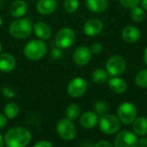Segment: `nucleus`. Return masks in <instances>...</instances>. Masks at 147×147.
<instances>
[{
    "instance_id": "obj_27",
    "label": "nucleus",
    "mask_w": 147,
    "mask_h": 147,
    "mask_svg": "<svg viewBox=\"0 0 147 147\" xmlns=\"http://www.w3.org/2000/svg\"><path fill=\"white\" fill-rule=\"evenodd\" d=\"M79 6L78 0H65L64 8L65 10L68 13H74L78 10Z\"/></svg>"
},
{
    "instance_id": "obj_33",
    "label": "nucleus",
    "mask_w": 147,
    "mask_h": 147,
    "mask_svg": "<svg viewBox=\"0 0 147 147\" xmlns=\"http://www.w3.org/2000/svg\"><path fill=\"white\" fill-rule=\"evenodd\" d=\"M3 95H4L6 97H8V98H11V97H13V96H15V92H14L11 89L8 88V87L3 88Z\"/></svg>"
},
{
    "instance_id": "obj_15",
    "label": "nucleus",
    "mask_w": 147,
    "mask_h": 147,
    "mask_svg": "<svg viewBox=\"0 0 147 147\" xmlns=\"http://www.w3.org/2000/svg\"><path fill=\"white\" fill-rule=\"evenodd\" d=\"M15 57L8 53H0V71L3 72H10L16 67Z\"/></svg>"
},
{
    "instance_id": "obj_4",
    "label": "nucleus",
    "mask_w": 147,
    "mask_h": 147,
    "mask_svg": "<svg viewBox=\"0 0 147 147\" xmlns=\"http://www.w3.org/2000/svg\"><path fill=\"white\" fill-rule=\"evenodd\" d=\"M100 130L106 134H114L121 128V121L114 115L105 114L98 121Z\"/></svg>"
},
{
    "instance_id": "obj_37",
    "label": "nucleus",
    "mask_w": 147,
    "mask_h": 147,
    "mask_svg": "<svg viewBox=\"0 0 147 147\" xmlns=\"http://www.w3.org/2000/svg\"><path fill=\"white\" fill-rule=\"evenodd\" d=\"M141 4H142L143 9L147 10V0H142L141 1Z\"/></svg>"
},
{
    "instance_id": "obj_20",
    "label": "nucleus",
    "mask_w": 147,
    "mask_h": 147,
    "mask_svg": "<svg viewBox=\"0 0 147 147\" xmlns=\"http://www.w3.org/2000/svg\"><path fill=\"white\" fill-rule=\"evenodd\" d=\"M109 86L111 90L116 94H122L127 90V84L126 81L118 77H113L109 80Z\"/></svg>"
},
{
    "instance_id": "obj_14",
    "label": "nucleus",
    "mask_w": 147,
    "mask_h": 147,
    "mask_svg": "<svg viewBox=\"0 0 147 147\" xmlns=\"http://www.w3.org/2000/svg\"><path fill=\"white\" fill-rule=\"evenodd\" d=\"M33 30L35 35L41 40H46L52 35V29L50 26L43 22H36L33 25Z\"/></svg>"
},
{
    "instance_id": "obj_19",
    "label": "nucleus",
    "mask_w": 147,
    "mask_h": 147,
    "mask_svg": "<svg viewBox=\"0 0 147 147\" xmlns=\"http://www.w3.org/2000/svg\"><path fill=\"white\" fill-rule=\"evenodd\" d=\"M85 4L87 9L94 13L104 12L109 6L107 0H86Z\"/></svg>"
},
{
    "instance_id": "obj_32",
    "label": "nucleus",
    "mask_w": 147,
    "mask_h": 147,
    "mask_svg": "<svg viewBox=\"0 0 147 147\" xmlns=\"http://www.w3.org/2000/svg\"><path fill=\"white\" fill-rule=\"evenodd\" d=\"M33 147H53L52 143H50L47 140H40L37 143L34 144Z\"/></svg>"
},
{
    "instance_id": "obj_29",
    "label": "nucleus",
    "mask_w": 147,
    "mask_h": 147,
    "mask_svg": "<svg viewBox=\"0 0 147 147\" xmlns=\"http://www.w3.org/2000/svg\"><path fill=\"white\" fill-rule=\"evenodd\" d=\"M50 56L54 60H59L62 58L63 56V53H62V49L59 48V47H53L52 48L51 52H50Z\"/></svg>"
},
{
    "instance_id": "obj_41",
    "label": "nucleus",
    "mask_w": 147,
    "mask_h": 147,
    "mask_svg": "<svg viewBox=\"0 0 147 147\" xmlns=\"http://www.w3.org/2000/svg\"><path fill=\"white\" fill-rule=\"evenodd\" d=\"M1 52H2V45L0 43V53H1Z\"/></svg>"
},
{
    "instance_id": "obj_40",
    "label": "nucleus",
    "mask_w": 147,
    "mask_h": 147,
    "mask_svg": "<svg viewBox=\"0 0 147 147\" xmlns=\"http://www.w3.org/2000/svg\"><path fill=\"white\" fill-rule=\"evenodd\" d=\"M2 23H3V18H2V16H0V26L2 25Z\"/></svg>"
},
{
    "instance_id": "obj_2",
    "label": "nucleus",
    "mask_w": 147,
    "mask_h": 147,
    "mask_svg": "<svg viewBox=\"0 0 147 147\" xmlns=\"http://www.w3.org/2000/svg\"><path fill=\"white\" fill-rule=\"evenodd\" d=\"M33 25L31 20L28 17L16 18L9 24V34L16 39H25L31 34Z\"/></svg>"
},
{
    "instance_id": "obj_8",
    "label": "nucleus",
    "mask_w": 147,
    "mask_h": 147,
    "mask_svg": "<svg viewBox=\"0 0 147 147\" xmlns=\"http://www.w3.org/2000/svg\"><path fill=\"white\" fill-rule=\"evenodd\" d=\"M57 132L59 136L64 140H71L76 137L77 129L72 121L67 118L61 119L57 125Z\"/></svg>"
},
{
    "instance_id": "obj_13",
    "label": "nucleus",
    "mask_w": 147,
    "mask_h": 147,
    "mask_svg": "<svg viewBox=\"0 0 147 147\" xmlns=\"http://www.w3.org/2000/svg\"><path fill=\"white\" fill-rule=\"evenodd\" d=\"M57 6V0H39L36 3V10L42 16H47L53 14Z\"/></svg>"
},
{
    "instance_id": "obj_18",
    "label": "nucleus",
    "mask_w": 147,
    "mask_h": 147,
    "mask_svg": "<svg viewBox=\"0 0 147 147\" xmlns=\"http://www.w3.org/2000/svg\"><path fill=\"white\" fill-rule=\"evenodd\" d=\"M140 31L134 26H127L122 31V38L127 43L137 42L140 38Z\"/></svg>"
},
{
    "instance_id": "obj_22",
    "label": "nucleus",
    "mask_w": 147,
    "mask_h": 147,
    "mask_svg": "<svg viewBox=\"0 0 147 147\" xmlns=\"http://www.w3.org/2000/svg\"><path fill=\"white\" fill-rule=\"evenodd\" d=\"M19 107L16 103L15 102H9L5 105L4 109H3V115L9 118V119H13L16 117L19 114Z\"/></svg>"
},
{
    "instance_id": "obj_35",
    "label": "nucleus",
    "mask_w": 147,
    "mask_h": 147,
    "mask_svg": "<svg viewBox=\"0 0 147 147\" xmlns=\"http://www.w3.org/2000/svg\"><path fill=\"white\" fill-rule=\"evenodd\" d=\"M137 147H147V138L146 136H143L137 140Z\"/></svg>"
},
{
    "instance_id": "obj_25",
    "label": "nucleus",
    "mask_w": 147,
    "mask_h": 147,
    "mask_svg": "<svg viewBox=\"0 0 147 147\" xmlns=\"http://www.w3.org/2000/svg\"><path fill=\"white\" fill-rule=\"evenodd\" d=\"M130 15H131V18L136 22H143L145 17H146V14H145L144 9L139 6L132 8L131 11H130Z\"/></svg>"
},
{
    "instance_id": "obj_28",
    "label": "nucleus",
    "mask_w": 147,
    "mask_h": 147,
    "mask_svg": "<svg viewBox=\"0 0 147 147\" xmlns=\"http://www.w3.org/2000/svg\"><path fill=\"white\" fill-rule=\"evenodd\" d=\"M94 110H95V113L97 115H103L105 114H107L108 112V106L107 104L102 102V101H97L95 105H94Z\"/></svg>"
},
{
    "instance_id": "obj_9",
    "label": "nucleus",
    "mask_w": 147,
    "mask_h": 147,
    "mask_svg": "<svg viewBox=\"0 0 147 147\" xmlns=\"http://www.w3.org/2000/svg\"><path fill=\"white\" fill-rule=\"evenodd\" d=\"M88 83L82 78H73L67 86V92L71 97H80L87 90Z\"/></svg>"
},
{
    "instance_id": "obj_11",
    "label": "nucleus",
    "mask_w": 147,
    "mask_h": 147,
    "mask_svg": "<svg viewBox=\"0 0 147 147\" xmlns=\"http://www.w3.org/2000/svg\"><path fill=\"white\" fill-rule=\"evenodd\" d=\"M91 57H92V53L90 49L85 46H81L76 48L72 55L74 63L79 66L86 65L90 61Z\"/></svg>"
},
{
    "instance_id": "obj_39",
    "label": "nucleus",
    "mask_w": 147,
    "mask_h": 147,
    "mask_svg": "<svg viewBox=\"0 0 147 147\" xmlns=\"http://www.w3.org/2000/svg\"><path fill=\"white\" fill-rule=\"evenodd\" d=\"M3 144H4V140L2 137V135L0 134V147L3 146Z\"/></svg>"
},
{
    "instance_id": "obj_38",
    "label": "nucleus",
    "mask_w": 147,
    "mask_h": 147,
    "mask_svg": "<svg viewBox=\"0 0 147 147\" xmlns=\"http://www.w3.org/2000/svg\"><path fill=\"white\" fill-rule=\"evenodd\" d=\"M144 62L145 64L147 65V47L145 50V53H144Z\"/></svg>"
},
{
    "instance_id": "obj_1",
    "label": "nucleus",
    "mask_w": 147,
    "mask_h": 147,
    "mask_svg": "<svg viewBox=\"0 0 147 147\" xmlns=\"http://www.w3.org/2000/svg\"><path fill=\"white\" fill-rule=\"evenodd\" d=\"M7 147H26L31 141L30 132L20 127L9 129L3 138Z\"/></svg>"
},
{
    "instance_id": "obj_23",
    "label": "nucleus",
    "mask_w": 147,
    "mask_h": 147,
    "mask_svg": "<svg viewBox=\"0 0 147 147\" xmlns=\"http://www.w3.org/2000/svg\"><path fill=\"white\" fill-rule=\"evenodd\" d=\"M109 78V74L106 70L98 68L92 73V79L96 84H104Z\"/></svg>"
},
{
    "instance_id": "obj_21",
    "label": "nucleus",
    "mask_w": 147,
    "mask_h": 147,
    "mask_svg": "<svg viewBox=\"0 0 147 147\" xmlns=\"http://www.w3.org/2000/svg\"><path fill=\"white\" fill-rule=\"evenodd\" d=\"M133 130L138 136L143 137L147 135V118L139 117L133 122Z\"/></svg>"
},
{
    "instance_id": "obj_31",
    "label": "nucleus",
    "mask_w": 147,
    "mask_h": 147,
    "mask_svg": "<svg viewBox=\"0 0 147 147\" xmlns=\"http://www.w3.org/2000/svg\"><path fill=\"white\" fill-rule=\"evenodd\" d=\"M90 49L92 53L97 54V53H99L102 50V45L100 43H94V44L91 45Z\"/></svg>"
},
{
    "instance_id": "obj_5",
    "label": "nucleus",
    "mask_w": 147,
    "mask_h": 147,
    "mask_svg": "<svg viewBox=\"0 0 147 147\" xmlns=\"http://www.w3.org/2000/svg\"><path fill=\"white\" fill-rule=\"evenodd\" d=\"M76 34L73 29L68 27H65L59 30L55 36V45L60 49H66L71 47L75 41Z\"/></svg>"
},
{
    "instance_id": "obj_36",
    "label": "nucleus",
    "mask_w": 147,
    "mask_h": 147,
    "mask_svg": "<svg viewBox=\"0 0 147 147\" xmlns=\"http://www.w3.org/2000/svg\"><path fill=\"white\" fill-rule=\"evenodd\" d=\"M7 124V117L3 114H0V129L3 128Z\"/></svg>"
},
{
    "instance_id": "obj_12",
    "label": "nucleus",
    "mask_w": 147,
    "mask_h": 147,
    "mask_svg": "<svg viewBox=\"0 0 147 147\" xmlns=\"http://www.w3.org/2000/svg\"><path fill=\"white\" fill-rule=\"evenodd\" d=\"M103 28V24L101 20L97 18L89 19L84 25V33L90 37H94L98 35Z\"/></svg>"
},
{
    "instance_id": "obj_30",
    "label": "nucleus",
    "mask_w": 147,
    "mask_h": 147,
    "mask_svg": "<svg viewBox=\"0 0 147 147\" xmlns=\"http://www.w3.org/2000/svg\"><path fill=\"white\" fill-rule=\"evenodd\" d=\"M141 0H120V3L126 8L132 9L139 5Z\"/></svg>"
},
{
    "instance_id": "obj_24",
    "label": "nucleus",
    "mask_w": 147,
    "mask_h": 147,
    "mask_svg": "<svg viewBox=\"0 0 147 147\" xmlns=\"http://www.w3.org/2000/svg\"><path fill=\"white\" fill-rule=\"evenodd\" d=\"M79 115H80V109L75 103L69 105L65 109V118H67L70 121L76 120L79 116Z\"/></svg>"
},
{
    "instance_id": "obj_34",
    "label": "nucleus",
    "mask_w": 147,
    "mask_h": 147,
    "mask_svg": "<svg viewBox=\"0 0 147 147\" xmlns=\"http://www.w3.org/2000/svg\"><path fill=\"white\" fill-rule=\"evenodd\" d=\"M95 147H114L113 145L109 142V141H107V140H100L98 141Z\"/></svg>"
},
{
    "instance_id": "obj_17",
    "label": "nucleus",
    "mask_w": 147,
    "mask_h": 147,
    "mask_svg": "<svg viewBox=\"0 0 147 147\" xmlns=\"http://www.w3.org/2000/svg\"><path fill=\"white\" fill-rule=\"evenodd\" d=\"M28 11V4L24 0H15L9 8L10 15L16 18L22 17Z\"/></svg>"
},
{
    "instance_id": "obj_16",
    "label": "nucleus",
    "mask_w": 147,
    "mask_h": 147,
    "mask_svg": "<svg viewBox=\"0 0 147 147\" xmlns=\"http://www.w3.org/2000/svg\"><path fill=\"white\" fill-rule=\"evenodd\" d=\"M98 115L92 111L84 113L80 117V124L85 129H92L98 123Z\"/></svg>"
},
{
    "instance_id": "obj_3",
    "label": "nucleus",
    "mask_w": 147,
    "mask_h": 147,
    "mask_svg": "<svg viewBox=\"0 0 147 147\" xmlns=\"http://www.w3.org/2000/svg\"><path fill=\"white\" fill-rule=\"evenodd\" d=\"M47 53V46L41 40H32L28 41L24 48L23 54L29 60H40Z\"/></svg>"
},
{
    "instance_id": "obj_7",
    "label": "nucleus",
    "mask_w": 147,
    "mask_h": 147,
    "mask_svg": "<svg viewBox=\"0 0 147 147\" xmlns=\"http://www.w3.org/2000/svg\"><path fill=\"white\" fill-rule=\"evenodd\" d=\"M126 70V62L124 59L119 55L110 57L106 63V71L112 77H119L124 73Z\"/></svg>"
},
{
    "instance_id": "obj_6",
    "label": "nucleus",
    "mask_w": 147,
    "mask_h": 147,
    "mask_svg": "<svg viewBox=\"0 0 147 147\" xmlns=\"http://www.w3.org/2000/svg\"><path fill=\"white\" fill-rule=\"evenodd\" d=\"M117 115L121 122L125 125L132 124L137 116V109L134 104L132 102H123L121 103L117 109Z\"/></svg>"
},
{
    "instance_id": "obj_10",
    "label": "nucleus",
    "mask_w": 147,
    "mask_h": 147,
    "mask_svg": "<svg viewBox=\"0 0 147 147\" xmlns=\"http://www.w3.org/2000/svg\"><path fill=\"white\" fill-rule=\"evenodd\" d=\"M137 140L138 139L134 133L124 130L115 137L114 147H137Z\"/></svg>"
},
{
    "instance_id": "obj_26",
    "label": "nucleus",
    "mask_w": 147,
    "mask_h": 147,
    "mask_svg": "<svg viewBox=\"0 0 147 147\" xmlns=\"http://www.w3.org/2000/svg\"><path fill=\"white\" fill-rule=\"evenodd\" d=\"M135 82L138 86L141 88H147V69L140 71L137 74L135 78Z\"/></svg>"
}]
</instances>
